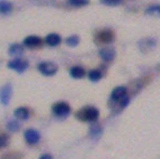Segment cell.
Returning a JSON list of instances; mask_svg holds the SVG:
<instances>
[{
    "label": "cell",
    "instance_id": "1",
    "mask_svg": "<svg viewBox=\"0 0 160 159\" xmlns=\"http://www.w3.org/2000/svg\"><path fill=\"white\" fill-rule=\"evenodd\" d=\"M100 112L94 106H84L76 113V117L82 121L94 122L99 119Z\"/></svg>",
    "mask_w": 160,
    "mask_h": 159
},
{
    "label": "cell",
    "instance_id": "2",
    "mask_svg": "<svg viewBox=\"0 0 160 159\" xmlns=\"http://www.w3.org/2000/svg\"><path fill=\"white\" fill-rule=\"evenodd\" d=\"M37 69L42 74L46 76H52L57 72V65L54 64L53 62H42L38 64Z\"/></svg>",
    "mask_w": 160,
    "mask_h": 159
},
{
    "label": "cell",
    "instance_id": "3",
    "mask_svg": "<svg viewBox=\"0 0 160 159\" xmlns=\"http://www.w3.org/2000/svg\"><path fill=\"white\" fill-rule=\"evenodd\" d=\"M52 111L57 117H66L71 112V106L66 102H57L52 106Z\"/></svg>",
    "mask_w": 160,
    "mask_h": 159
},
{
    "label": "cell",
    "instance_id": "4",
    "mask_svg": "<svg viewBox=\"0 0 160 159\" xmlns=\"http://www.w3.org/2000/svg\"><path fill=\"white\" fill-rule=\"evenodd\" d=\"M7 66L9 69H13V71L18 72V73H22V72H25L28 69V62L17 57V59H13L11 61H9L8 64H7Z\"/></svg>",
    "mask_w": 160,
    "mask_h": 159
},
{
    "label": "cell",
    "instance_id": "5",
    "mask_svg": "<svg viewBox=\"0 0 160 159\" xmlns=\"http://www.w3.org/2000/svg\"><path fill=\"white\" fill-rule=\"evenodd\" d=\"M11 92H12V89H11L10 84H5L0 89V102H1V104L7 105L9 103Z\"/></svg>",
    "mask_w": 160,
    "mask_h": 159
},
{
    "label": "cell",
    "instance_id": "6",
    "mask_svg": "<svg viewBox=\"0 0 160 159\" xmlns=\"http://www.w3.org/2000/svg\"><path fill=\"white\" fill-rule=\"evenodd\" d=\"M24 137H25L26 142L29 143V145H35V143H37L40 139L39 132L35 129H27L24 133Z\"/></svg>",
    "mask_w": 160,
    "mask_h": 159
},
{
    "label": "cell",
    "instance_id": "7",
    "mask_svg": "<svg viewBox=\"0 0 160 159\" xmlns=\"http://www.w3.org/2000/svg\"><path fill=\"white\" fill-rule=\"evenodd\" d=\"M24 45L26 47H38V46L42 45V38L38 37V36H35V35H30V36H27L24 39Z\"/></svg>",
    "mask_w": 160,
    "mask_h": 159
},
{
    "label": "cell",
    "instance_id": "8",
    "mask_svg": "<svg viewBox=\"0 0 160 159\" xmlns=\"http://www.w3.org/2000/svg\"><path fill=\"white\" fill-rule=\"evenodd\" d=\"M126 95H128V91H127L126 86H117L112 91V93H111V99L113 101H118L119 102L121 99L124 98Z\"/></svg>",
    "mask_w": 160,
    "mask_h": 159
},
{
    "label": "cell",
    "instance_id": "9",
    "mask_svg": "<svg viewBox=\"0 0 160 159\" xmlns=\"http://www.w3.org/2000/svg\"><path fill=\"white\" fill-rule=\"evenodd\" d=\"M114 55H115V52L113 48L104 47V48H102V49H100V56H101V59H104L105 62L112 61V59H114Z\"/></svg>",
    "mask_w": 160,
    "mask_h": 159
},
{
    "label": "cell",
    "instance_id": "10",
    "mask_svg": "<svg viewBox=\"0 0 160 159\" xmlns=\"http://www.w3.org/2000/svg\"><path fill=\"white\" fill-rule=\"evenodd\" d=\"M62 42V38L58 34H55V33H52V34H48L45 37V43L49 46H57L59 45Z\"/></svg>",
    "mask_w": 160,
    "mask_h": 159
},
{
    "label": "cell",
    "instance_id": "11",
    "mask_svg": "<svg viewBox=\"0 0 160 159\" xmlns=\"http://www.w3.org/2000/svg\"><path fill=\"white\" fill-rule=\"evenodd\" d=\"M13 114L19 120H27L30 115L29 110L27 109L26 106H19V108H17L15 110V112H13Z\"/></svg>",
    "mask_w": 160,
    "mask_h": 159
},
{
    "label": "cell",
    "instance_id": "12",
    "mask_svg": "<svg viewBox=\"0 0 160 159\" xmlns=\"http://www.w3.org/2000/svg\"><path fill=\"white\" fill-rule=\"evenodd\" d=\"M8 54L11 56H16V59H17V57L22 56V54H24V46L20 45V44H12V45L9 47Z\"/></svg>",
    "mask_w": 160,
    "mask_h": 159
},
{
    "label": "cell",
    "instance_id": "13",
    "mask_svg": "<svg viewBox=\"0 0 160 159\" xmlns=\"http://www.w3.org/2000/svg\"><path fill=\"white\" fill-rule=\"evenodd\" d=\"M99 37L103 43H111V42H113V39H114V34H113L112 30L104 29L99 34Z\"/></svg>",
    "mask_w": 160,
    "mask_h": 159
},
{
    "label": "cell",
    "instance_id": "14",
    "mask_svg": "<svg viewBox=\"0 0 160 159\" xmlns=\"http://www.w3.org/2000/svg\"><path fill=\"white\" fill-rule=\"evenodd\" d=\"M69 74H71V76H72L73 79L80 80L85 76V71L81 66H73L72 69H69Z\"/></svg>",
    "mask_w": 160,
    "mask_h": 159
},
{
    "label": "cell",
    "instance_id": "15",
    "mask_svg": "<svg viewBox=\"0 0 160 159\" xmlns=\"http://www.w3.org/2000/svg\"><path fill=\"white\" fill-rule=\"evenodd\" d=\"M11 9H12L11 3H9L7 0H0V13H2V15L9 13Z\"/></svg>",
    "mask_w": 160,
    "mask_h": 159
},
{
    "label": "cell",
    "instance_id": "16",
    "mask_svg": "<svg viewBox=\"0 0 160 159\" xmlns=\"http://www.w3.org/2000/svg\"><path fill=\"white\" fill-rule=\"evenodd\" d=\"M88 80L90 81H92V82H98V81H100L102 77V73L100 69H91V71L88 72Z\"/></svg>",
    "mask_w": 160,
    "mask_h": 159
},
{
    "label": "cell",
    "instance_id": "17",
    "mask_svg": "<svg viewBox=\"0 0 160 159\" xmlns=\"http://www.w3.org/2000/svg\"><path fill=\"white\" fill-rule=\"evenodd\" d=\"M66 44L71 47H75V46L78 45V43H80V37H78V35H72V36H69V37L66 38Z\"/></svg>",
    "mask_w": 160,
    "mask_h": 159
},
{
    "label": "cell",
    "instance_id": "18",
    "mask_svg": "<svg viewBox=\"0 0 160 159\" xmlns=\"http://www.w3.org/2000/svg\"><path fill=\"white\" fill-rule=\"evenodd\" d=\"M102 132V128L100 125H92L90 127V135L92 137H95V136H99Z\"/></svg>",
    "mask_w": 160,
    "mask_h": 159
},
{
    "label": "cell",
    "instance_id": "19",
    "mask_svg": "<svg viewBox=\"0 0 160 159\" xmlns=\"http://www.w3.org/2000/svg\"><path fill=\"white\" fill-rule=\"evenodd\" d=\"M19 128H20V125H19V122L16 121V120H11V121H9L8 123H7V129L9 130V131H17V130H19Z\"/></svg>",
    "mask_w": 160,
    "mask_h": 159
},
{
    "label": "cell",
    "instance_id": "20",
    "mask_svg": "<svg viewBox=\"0 0 160 159\" xmlns=\"http://www.w3.org/2000/svg\"><path fill=\"white\" fill-rule=\"evenodd\" d=\"M68 3L74 7H83L88 3V0H68Z\"/></svg>",
    "mask_w": 160,
    "mask_h": 159
},
{
    "label": "cell",
    "instance_id": "21",
    "mask_svg": "<svg viewBox=\"0 0 160 159\" xmlns=\"http://www.w3.org/2000/svg\"><path fill=\"white\" fill-rule=\"evenodd\" d=\"M9 142V137L7 135H0V148L6 147Z\"/></svg>",
    "mask_w": 160,
    "mask_h": 159
},
{
    "label": "cell",
    "instance_id": "22",
    "mask_svg": "<svg viewBox=\"0 0 160 159\" xmlns=\"http://www.w3.org/2000/svg\"><path fill=\"white\" fill-rule=\"evenodd\" d=\"M101 3L107 6H118L122 3V0H101Z\"/></svg>",
    "mask_w": 160,
    "mask_h": 159
},
{
    "label": "cell",
    "instance_id": "23",
    "mask_svg": "<svg viewBox=\"0 0 160 159\" xmlns=\"http://www.w3.org/2000/svg\"><path fill=\"white\" fill-rule=\"evenodd\" d=\"M146 13H159V5H157V6H151V7L147 8Z\"/></svg>",
    "mask_w": 160,
    "mask_h": 159
},
{
    "label": "cell",
    "instance_id": "24",
    "mask_svg": "<svg viewBox=\"0 0 160 159\" xmlns=\"http://www.w3.org/2000/svg\"><path fill=\"white\" fill-rule=\"evenodd\" d=\"M39 159H53V157H52L49 154H44L39 157Z\"/></svg>",
    "mask_w": 160,
    "mask_h": 159
}]
</instances>
